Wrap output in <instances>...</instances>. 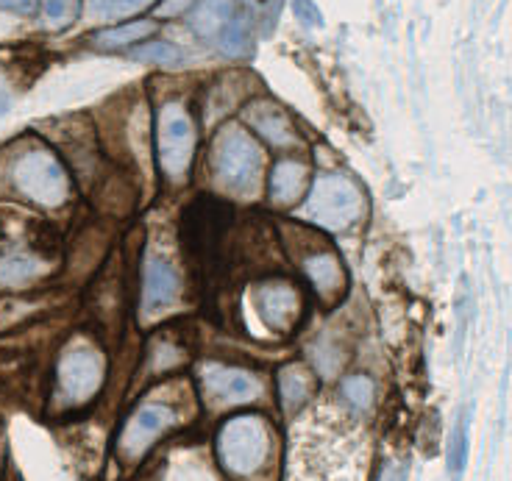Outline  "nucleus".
<instances>
[{
  "label": "nucleus",
  "mask_w": 512,
  "mask_h": 481,
  "mask_svg": "<svg viewBox=\"0 0 512 481\" xmlns=\"http://www.w3.org/2000/svg\"><path fill=\"white\" fill-rule=\"evenodd\" d=\"M365 437L354 420L332 406H315L295 426L287 481H362Z\"/></svg>",
  "instance_id": "obj_1"
},
{
  "label": "nucleus",
  "mask_w": 512,
  "mask_h": 481,
  "mask_svg": "<svg viewBox=\"0 0 512 481\" xmlns=\"http://www.w3.org/2000/svg\"><path fill=\"white\" fill-rule=\"evenodd\" d=\"M273 434L259 415H240L226 420L218 431L220 465L234 479H248L268 465Z\"/></svg>",
  "instance_id": "obj_2"
},
{
  "label": "nucleus",
  "mask_w": 512,
  "mask_h": 481,
  "mask_svg": "<svg viewBox=\"0 0 512 481\" xmlns=\"http://www.w3.org/2000/svg\"><path fill=\"white\" fill-rule=\"evenodd\" d=\"M12 181L17 192L45 209H56L70 201L73 184L62 162L45 148H31L20 153L12 165Z\"/></svg>",
  "instance_id": "obj_3"
},
{
  "label": "nucleus",
  "mask_w": 512,
  "mask_h": 481,
  "mask_svg": "<svg viewBox=\"0 0 512 481\" xmlns=\"http://www.w3.org/2000/svg\"><path fill=\"white\" fill-rule=\"evenodd\" d=\"M212 173L229 192H251L259 165H262V151L256 140L240 126H223L212 140Z\"/></svg>",
  "instance_id": "obj_4"
},
{
  "label": "nucleus",
  "mask_w": 512,
  "mask_h": 481,
  "mask_svg": "<svg viewBox=\"0 0 512 481\" xmlns=\"http://www.w3.org/2000/svg\"><path fill=\"white\" fill-rule=\"evenodd\" d=\"M101 351L84 340H73L56 365V398L67 409H81L101 393L103 387Z\"/></svg>",
  "instance_id": "obj_5"
},
{
  "label": "nucleus",
  "mask_w": 512,
  "mask_h": 481,
  "mask_svg": "<svg viewBox=\"0 0 512 481\" xmlns=\"http://www.w3.org/2000/svg\"><path fill=\"white\" fill-rule=\"evenodd\" d=\"M362 212H365V195L346 176H320L304 206L309 223L329 231H340L357 223Z\"/></svg>",
  "instance_id": "obj_6"
},
{
  "label": "nucleus",
  "mask_w": 512,
  "mask_h": 481,
  "mask_svg": "<svg viewBox=\"0 0 512 481\" xmlns=\"http://www.w3.org/2000/svg\"><path fill=\"white\" fill-rule=\"evenodd\" d=\"M156 151L159 167L170 181H181L187 176L195 153V123L181 103H165L159 112L156 128Z\"/></svg>",
  "instance_id": "obj_7"
},
{
  "label": "nucleus",
  "mask_w": 512,
  "mask_h": 481,
  "mask_svg": "<svg viewBox=\"0 0 512 481\" xmlns=\"http://www.w3.org/2000/svg\"><path fill=\"white\" fill-rule=\"evenodd\" d=\"M176 426H179V418L173 409H167L165 404H142L126 420V426L117 437V456L126 465H137L142 456L154 448L156 440Z\"/></svg>",
  "instance_id": "obj_8"
},
{
  "label": "nucleus",
  "mask_w": 512,
  "mask_h": 481,
  "mask_svg": "<svg viewBox=\"0 0 512 481\" xmlns=\"http://www.w3.org/2000/svg\"><path fill=\"white\" fill-rule=\"evenodd\" d=\"M256 315L276 334H293L295 326L304 317V298L287 281H270L262 284L254 295Z\"/></svg>",
  "instance_id": "obj_9"
},
{
  "label": "nucleus",
  "mask_w": 512,
  "mask_h": 481,
  "mask_svg": "<svg viewBox=\"0 0 512 481\" xmlns=\"http://www.w3.org/2000/svg\"><path fill=\"white\" fill-rule=\"evenodd\" d=\"M145 287H142V315L156 317L167 312L170 306L179 301L181 295V279L179 270L165 254H159L151 248L145 254Z\"/></svg>",
  "instance_id": "obj_10"
},
{
  "label": "nucleus",
  "mask_w": 512,
  "mask_h": 481,
  "mask_svg": "<svg viewBox=\"0 0 512 481\" xmlns=\"http://www.w3.org/2000/svg\"><path fill=\"white\" fill-rule=\"evenodd\" d=\"M206 395L215 398L218 404H248L262 393V384L251 373L226 365H206L201 373Z\"/></svg>",
  "instance_id": "obj_11"
},
{
  "label": "nucleus",
  "mask_w": 512,
  "mask_h": 481,
  "mask_svg": "<svg viewBox=\"0 0 512 481\" xmlns=\"http://www.w3.org/2000/svg\"><path fill=\"white\" fill-rule=\"evenodd\" d=\"M51 256L42 248H3L0 251V287H26L51 273Z\"/></svg>",
  "instance_id": "obj_12"
},
{
  "label": "nucleus",
  "mask_w": 512,
  "mask_h": 481,
  "mask_svg": "<svg viewBox=\"0 0 512 481\" xmlns=\"http://www.w3.org/2000/svg\"><path fill=\"white\" fill-rule=\"evenodd\" d=\"M301 267H304L309 284L315 287L323 304L334 306L343 298V292H346V270H343L340 256L332 254V251H318V254L307 256Z\"/></svg>",
  "instance_id": "obj_13"
},
{
  "label": "nucleus",
  "mask_w": 512,
  "mask_h": 481,
  "mask_svg": "<svg viewBox=\"0 0 512 481\" xmlns=\"http://www.w3.org/2000/svg\"><path fill=\"white\" fill-rule=\"evenodd\" d=\"M245 117H248V123L256 128V134H262L265 140L273 142L276 148H293L298 145V134H295L293 123H290V117L282 112V106H276V103L270 101H259L251 103L248 109H245Z\"/></svg>",
  "instance_id": "obj_14"
},
{
  "label": "nucleus",
  "mask_w": 512,
  "mask_h": 481,
  "mask_svg": "<svg viewBox=\"0 0 512 481\" xmlns=\"http://www.w3.org/2000/svg\"><path fill=\"white\" fill-rule=\"evenodd\" d=\"M307 187V167L293 159H282L270 176V198L276 206H293Z\"/></svg>",
  "instance_id": "obj_15"
},
{
  "label": "nucleus",
  "mask_w": 512,
  "mask_h": 481,
  "mask_svg": "<svg viewBox=\"0 0 512 481\" xmlns=\"http://www.w3.org/2000/svg\"><path fill=\"white\" fill-rule=\"evenodd\" d=\"M234 17H237V9H234L231 0H201L198 9L192 12L190 23L201 37L218 42V37L226 31V26Z\"/></svg>",
  "instance_id": "obj_16"
},
{
  "label": "nucleus",
  "mask_w": 512,
  "mask_h": 481,
  "mask_svg": "<svg viewBox=\"0 0 512 481\" xmlns=\"http://www.w3.org/2000/svg\"><path fill=\"white\" fill-rule=\"evenodd\" d=\"M156 28L159 26L151 23V20H134V23H126V26L98 31V34L92 37V42H95V48H101V51H120V48H128V45L142 42L145 37L156 34Z\"/></svg>",
  "instance_id": "obj_17"
},
{
  "label": "nucleus",
  "mask_w": 512,
  "mask_h": 481,
  "mask_svg": "<svg viewBox=\"0 0 512 481\" xmlns=\"http://www.w3.org/2000/svg\"><path fill=\"white\" fill-rule=\"evenodd\" d=\"M279 395L287 412L301 409V404H307V398L312 395V376L307 368L301 365H287L279 373Z\"/></svg>",
  "instance_id": "obj_18"
},
{
  "label": "nucleus",
  "mask_w": 512,
  "mask_h": 481,
  "mask_svg": "<svg viewBox=\"0 0 512 481\" xmlns=\"http://www.w3.org/2000/svg\"><path fill=\"white\" fill-rule=\"evenodd\" d=\"M137 59H145V62H156V64H179L184 59L181 48H176L173 42H148L134 51Z\"/></svg>",
  "instance_id": "obj_19"
},
{
  "label": "nucleus",
  "mask_w": 512,
  "mask_h": 481,
  "mask_svg": "<svg viewBox=\"0 0 512 481\" xmlns=\"http://www.w3.org/2000/svg\"><path fill=\"white\" fill-rule=\"evenodd\" d=\"M90 3V12L95 17H123L148 6L151 0H87Z\"/></svg>",
  "instance_id": "obj_20"
},
{
  "label": "nucleus",
  "mask_w": 512,
  "mask_h": 481,
  "mask_svg": "<svg viewBox=\"0 0 512 481\" xmlns=\"http://www.w3.org/2000/svg\"><path fill=\"white\" fill-rule=\"evenodd\" d=\"M343 395L348 398V404L365 409V406H371L373 384L365 376H351V379L343 381Z\"/></svg>",
  "instance_id": "obj_21"
},
{
  "label": "nucleus",
  "mask_w": 512,
  "mask_h": 481,
  "mask_svg": "<svg viewBox=\"0 0 512 481\" xmlns=\"http://www.w3.org/2000/svg\"><path fill=\"white\" fill-rule=\"evenodd\" d=\"M42 9H45V17H48L51 23H56V26H67V23H73V17H76L78 0H45Z\"/></svg>",
  "instance_id": "obj_22"
},
{
  "label": "nucleus",
  "mask_w": 512,
  "mask_h": 481,
  "mask_svg": "<svg viewBox=\"0 0 512 481\" xmlns=\"http://www.w3.org/2000/svg\"><path fill=\"white\" fill-rule=\"evenodd\" d=\"M295 14L307 23V26H323V17H320L318 6L312 0H295Z\"/></svg>",
  "instance_id": "obj_23"
},
{
  "label": "nucleus",
  "mask_w": 512,
  "mask_h": 481,
  "mask_svg": "<svg viewBox=\"0 0 512 481\" xmlns=\"http://www.w3.org/2000/svg\"><path fill=\"white\" fill-rule=\"evenodd\" d=\"M465 465V426L454 431V454H451V470L460 473Z\"/></svg>",
  "instance_id": "obj_24"
},
{
  "label": "nucleus",
  "mask_w": 512,
  "mask_h": 481,
  "mask_svg": "<svg viewBox=\"0 0 512 481\" xmlns=\"http://www.w3.org/2000/svg\"><path fill=\"white\" fill-rule=\"evenodd\" d=\"M34 6H37V0H0V9L14 14H31Z\"/></svg>",
  "instance_id": "obj_25"
},
{
  "label": "nucleus",
  "mask_w": 512,
  "mask_h": 481,
  "mask_svg": "<svg viewBox=\"0 0 512 481\" xmlns=\"http://www.w3.org/2000/svg\"><path fill=\"white\" fill-rule=\"evenodd\" d=\"M192 0H165L162 6H159V14H167V17H176L181 14L187 6H190Z\"/></svg>",
  "instance_id": "obj_26"
},
{
  "label": "nucleus",
  "mask_w": 512,
  "mask_h": 481,
  "mask_svg": "<svg viewBox=\"0 0 512 481\" xmlns=\"http://www.w3.org/2000/svg\"><path fill=\"white\" fill-rule=\"evenodd\" d=\"M382 481H407V470L404 468H387Z\"/></svg>",
  "instance_id": "obj_27"
},
{
  "label": "nucleus",
  "mask_w": 512,
  "mask_h": 481,
  "mask_svg": "<svg viewBox=\"0 0 512 481\" xmlns=\"http://www.w3.org/2000/svg\"><path fill=\"white\" fill-rule=\"evenodd\" d=\"M6 106H9V98H6V95L0 92V114L6 112Z\"/></svg>",
  "instance_id": "obj_28"
},
{
  "label": "nucleus",
  "mask_w": 512,
  "mask_h": 481,
  "mask_svg": "<svg viewBox=\"0 0 512 481\" xmlns=\"http://www.w3.org/2000/svg\"><path fill=\"white\" fill-rule=\"evenodd\" d=\"M248 3H251V6H256V9H262V6H268L270 0H248Z\"/></svg>",
  "instance_id": "obj_29"
}]
</instances>
